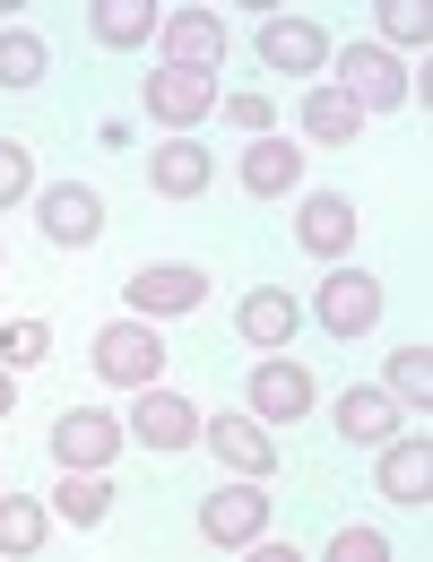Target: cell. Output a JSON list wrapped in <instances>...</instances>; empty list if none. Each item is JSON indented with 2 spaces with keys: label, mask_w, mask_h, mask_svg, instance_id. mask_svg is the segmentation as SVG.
<instances>
[{
  "label": "cell",
  "mask_w": 433,
  "mask_h": 562,
  "mask_svg": "<svg viewBox=\"0 0 433 562\" xmlns=\"http://www.w3.org/2000/svg\"><path fill=\"white\" fill-rule=\"evenodd\" d=\"M381 9V53H425L433 44V9L425 0H373Z\"/></svg>",
  "instance_id": "484cf974"
},
{
  "label": "cell",
  "mask_w": 433,
  "mask_h": 562,
  "mask_svg": "<svg viewBox=\"0 0 433 562\" xmlns=\"http://www.w3.org/2000/svg\"><path fill=\"white\" fill-rule=\"evenodd\" d=\"M243 398H252V416H260V424H303V416H312V372H303L295 355H260L252 381H243Z\"/></svg>",
  "instance_id": "7c38bea8"
},
{
  "label": "cell",
  "mask_w": 433,
  "mask_h": 562,
  "mask_svg": "<svg viewBox=\"0 0 433 562\" xmlns=\"http://www.w3.org/2000/svg\"><path fill=\"white\" fill-rule=\"evenodd\" d=\"M122 294H131L140 321H182V312L209 303V269H200V260H147V269H131Z\"/></svg>",
  "instance_id": "277c9868"
},
{
  "label": "cell",
  "mask_w": 433,
  "mask_h": 562,
  "mask_svg": "<svg viewBox=\"0 0 433 562\" xmlns=\"http://www.w3.org/2000/svg\"><path fill=\"white\" fill-rule=\"evenodd\" d=\"M156 44H165V70L216 78V61H225V18H216V9H165Z\"/></svg>",
  "instance_id": "5bb4252c"
},
{
  "label": "cell",
  "mask_w": 433,
  "mask_h": 562,
  "mask_svg": "<svg viewBox=\"0 0 433 562\" xmlns=\"http://www.w3.org/2000/svg\"><path fill=\"white\" fill-rule=\"evenodd\" d=\"M234 329H243V347H260V355H287V338L303 329V303H295L287 285H252V294L234 303Z\"/></svg>",
  "instance_id": "e0dca14e"
},
{
  "label": "cell",
  "mask_w": 433,
  "mask_h": 562,
  "mask_svg": "<svg viewBox=\"0 0 433 562\" xmlns=\"http://www.w3.org/2000/svg\"><path fill=\"white\" fill-rule=\"evenodd\" d=\"M381 390H390L399 407L425 416V407H433V347H399L390 363H381Z\"/></svg>",
  "instance_id": "cb8c5ba5"
},
{
  "label": "cell",
  "mask_w": 433,
  "mask_h": 562,
  "mask_svg": "<svg viewBox=\"0 0 433 562\" xmlns=\"http://www.w3.org/2000/svg\"><path fill=\"white\" fill-rule=\"evenodd\" d=\"M330 424H338V441H356V450H373V441H390L399 432V398L373 381V390H338L330 398Z\"/></svg>",
  "instance_id": "ac0fdd59"
},
{
  "label": "cell",
  "mask_w": 433,
  "mask_h": 562,
  "mask_svg": "<svg viewBox=\"0 0 433 562\" xmlns=\"http://www.w3.org/2000/svg\"><path fill=\"white\" fill-rule=\"evenodd\" d=\"M330 562H390V537H381V528H338V537H330Z\"/></svg>",
  "instance_id": "f546056e"
},
{
  "label": "cell",
  "mask_w": 433,
  "mask_h": 562,
  "mask_svg": "<svg viewBox=\"0 0 433 562\" xmlns=\"http://www.w3.org/2000/svg\"><path fill=\"white\" fill-rule=\"evenodd\" d=\"M356 200H347V191H303V200H295V243H303V251H312V260H347V251H356Z\"/></svg>",
  "instance_id": "4fadbf2b"
},
{
  "label": "cell",
  "mask_w": 433,
  "mask_h": 562,
  "mask_svg": "<svg viewBox=\"0 0 433 562\" xmlns=\"http://www.w3.org/2000/svg\"><path fill=\"white\" fill-rule=\"evenodd\" d=\"M44 537H53V502H35V493H9V485H0V554L26 562V554H44Z\"/></svg>",
  "instance_id": "7402d4cb"
},
{
  "label": "cell",
  "mask_w": 433,
  "mask_h": 562,
  "mask_svg": "<svg viewBox=\"0 0 433 562\" xmlns=\"http://www.w3.org/2000/svg\"><path fill=\"white\" fill-rule=\"evenodd\" d=\"M156 26H165L156 0H96V9H87V35H96L104 53H140V44H156Z\"/></svg>",
  "instance_id": "d6986e66"
},
{
  "label": "cell",
  "mask_w": 433,
  "mask_h": 562,
  "mask_svg": "<svg viewBox=\"0 0 433 562\" xmlns=\"http://www.w3.org/2000/svg\"><path fill=\"white\" fill-rule=\"evenodd\" d=\"M35 200V147L26 139H0V209Z\"/></svg>",
  "instance_id": "4316f807"
},
{
  "label": "cell",
  "mask_w": 433,
  "mask_h": 562,
  "mask_svg": "<svg viewBox=\"0 0 433 562\" xmlns=\"http://www.w3.org/2000/svg\"><path fill=\"white\" fill-rule=\"evenodd\" d=\"M131 398H140V407H131L122 432H140L147 450H191V441H200V407H191V398H174L165 381H156V390H131Z\"/></svg>",
  "instance_id": "2e32d148"
},
{
  "label": "cell",
  "mask_w": 433,
  "mask_h": 562,
  "mask_svg": "<svg viewBox=\"0 0 433 562\" xmlns=\"http://www.w3.org/2000/svg\"><path fill=\"white\" fill-rule=\"evenodd\" d=\"M44 355H53V329H44V321H9V329H0V363H9V372L44 363Z\"/></svg>",
  "instance_id": "83f0119b"
},
{
  "label": "cell",
  "mask_w": 433,
  "mask_h": 562,
  "mask_svg": "<svg viewBox=\"0 0 433 562\" xmlns=\"http://www.w3.org/2000/svg\"><path fill=\"white\" fill-rule=\"evenodd\" d=\"M373 450H381V459H373L381 502L425 510V502H433V441H425V432H390V441H373Z\"/></svg>",
  "instance_id": "ba28073f"
},
{
  "label": "cell",
  "mask_w": 433,
  "mask_h": 562,
  "mask_svg": "<svg viewBox=\"0 0 433 562\" xmlns=\"http://www.w3.org/2000/svg\"><path fill=\"white\" fill-rule=\"evenodd\" d=\"M216 113H225L243 139H269V131H278V104H269V95H216Z\"/></svg>",
  "instance_id": "f1b7e54d"
},
{
  "label": "cell",
  "mask_w": 433,
  "mask_h": 562,
  "mask_svg": "<svg viewBox=\"0 0 433 562\" xmlns=\"http://www.w3.org/2000/svg\"><path fill=\"white\" fill-rule=\"evenodd\" d=\"M165 355H174V347L156 338V321H140V312H131V321H104V329H96L87 363H96L113 390H156V381H165Z\"/></svg>",
  "instance_id": "6da1fadb"
},
{
  "label": "cell",
  "mask_w": 433,
  "mask_h": 562,
  "mask_svg": "<svg viewBox=\"0 0 433 562\" xmlns=\"http://www.w3.org/2000/svg\"><path fill=\"white\" fill-rule=\"evenodd\" d=\"M104 510H113L104 468H62V485H53V519H62V528H104Z\"/></svg>",
  "instance_id": "603a6c76"
},
{
  "label": "cell",
  "mask_w": 433,
  "mask_h": 562,
  "mask_svg": "<svg viewBox=\"0 0 433 562\" xmlns=\"http://www.w3.org/2000/svg\"><path fill=\"white\" fill-rule=\"evenodd\" d=\"M35 225L53 251H96L104 243V191L96 182H44L35 191Z\"/></svg>",
  "instance_id": "7a4b0ae2"
},
{
  "label": "cell",
  "mask_w": 433,
  "mask_h": 562,
  "mask_svg": "<svg viewBox=\"0 0 433 562\" xmlns=\"http://www.w3.org/2000/svg\"><path fill=\"white\" fill-rule=\"evenodd\" d=\"M200 441H209L234 476H260V485L278 476V432L252 416V407H243V416H200Z\"/></svg>",
  "instance_id": "30bf717a"
},
{
  "label": "cell",
  "mask_w": 433,
  "mask_h": 562,
  "mask_svg": "<svg viewBox=\"0 0 433 562\" xmlns=\"http://www.w3.org/2000/svg\"><path fill=\"white\" fill-rule=\"evenodd\" d=\"M44 70H53L44 35L35 26H0V87H44Z\"/></svg>",
  "instance_id": "d4e9b609"
},
{
  "label": "cell",
  "mask_w": 433,
  "mask_h": 562,
  "mask_svg": "<svg viewBox=\"0 0 433 562\" xmlns=\"http://www.w3.org/2000/svg\"><path fill=\"white\" fill-rule=\"evenodd\" d=\"M200 537L209 546H252V537H269V485L260 476H234V485H216L209 502H200Z\"/></svg>",
  "instance_id": "5b68a950"
},
{
  "label": "cell",
  "mask_w": 433,
  "mask_h": 562,
  "mask_svg": "<svg viewBox=\"0 0 433 562\" xmlns=\"http://www.w3.org/2000/svg\"><path fill=\"white\" fill-rule=\"evenodd\" d=\"M140 104H147V122H156L165 139H191V131L216 113V78H200V70H147L140 78Z\"/></svg>",
  "instance_id": "3957f363"
},
{
  "label": "cell",
  "mask_w": 433,
  "mask_h": 562,
  "mask_svg": "<svg viewBox=\"0 0 433 562\" xmlns=\"http://www.w3.org/2000/svg\"><path fill=\"white\" fill-rule=\"evenodd\" d=\"M122 416L113 407H62L53 416V468H113L122 459Z\"/></svg>",
  "instance_id": "52a82bcc"
},
{
  "label": "cell",
  "mask_w": 433,
  "mask_h": 562,
  "mask_svg": "<svg viewBox=\"0 0 433 562\" xmlns=\"http://www.w3.org/2000/svg\"><path fill=\"white\" fill-rule=\"evenodd\" d=\"M330 53H338V44H330L312 18H295V9H269V18H260V61H269L278 78H312V70H330Z\"/></svg>",
  "instance_id": "8fae6325"
},
{
  "label": "cell",
  "mask_w": 433,
  "mask_h": 562,
  "mask_svg": "<svg viewBox=\"0 0 433 562\" xmlns=\"http://www.w3.org/2000/svg\"><path fill=\"white\" fill-rule=\"evenodd\" d=\"M312 321L330 329V338H364L373 321H381V278H364V269H330V278L312 285Z\"/></svg>",
  "instance_id": "8992f818"
},
{
  "label": "cell",
  "mask_w": 433,
  "mask_h": 562,
  "mask_svg": "<svg viewBox=\"0 0 433 562\" xmlns=\"http://www.w3.org/2000/svg\"><path fill=\"white\" fill-rule=\"evenodd\" d=\"M243 191H252V200H287V191H303V147H287L278 131L252 139V147H243Z\"/></svg>",
  "instance_id": "44dd1931"
},
{
  "label": "cell",
  "mask_w": 433,
  "mask_h": 562,
  "mask_svg": "<svg viewBox=\"0 0 433 562\" xmlns=\"http://www.w3.org/2000/svg\"><path fill=\"white\" fill-rule=\"evenodd\" d=\"M209 182H216V156L200 139H156L147 147V191L156 200H209Z\"/></svg>",
  "instance_id": "9a60e30c"
},
{
  "label": "cell",
  "mask_w": 433,
  "mask_h": 562,
  "mask_svg": "<svg viewBox=\"0 0 433 562\" xmlns=\"http://www.w3.org/2000/svg\"><path fill=\"white\" fill-rule=\"evenodd\" d=\"M338 78L330 87H347L364 113H399L408 104V70H399V53H381V44H347V53H330Z\"/></svg>",
  "instance_id": "9c48e42d"
},
{
  "label": "cell",
  "mask_w": 433,
  "mask_h": 562,
  "mask_svg": "<svg viewBox=\"0 0 433 562\" xmlns=\"http://www.w3.org/2000/svg\"><path fill=\"white\" fill-rule=\"evenodd\" d=\"M356 131H364V104L347 95V87L312 78V87H303V139H321V147H356Z\"/></svg>",
  "instance_id": "ffe728a7"
},
{
  "label": "cell",
  "mask_w": 433,
  "mask_h": 562,
  "mask_svg": "<svg viewBox=\"0 0 433 562\" xmlns=\"http://www.w3.org/2000/svg\"><path fill=\"white\" fill-rule=\"evenodd\" d=\"M9 407H18V372L0 363V424H9Z\"/></svg>",
  "instance_id": "4dcf8cb0"
}]
</instances>
